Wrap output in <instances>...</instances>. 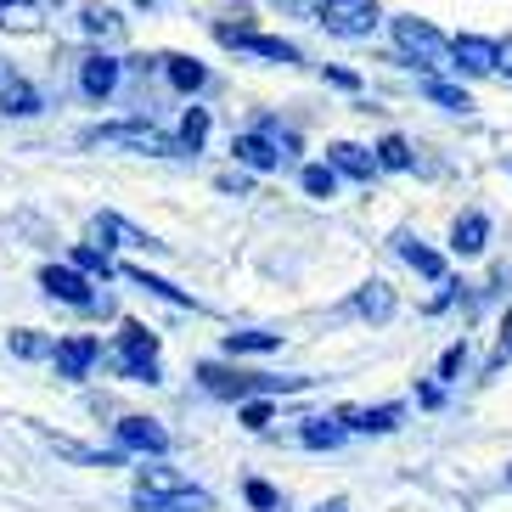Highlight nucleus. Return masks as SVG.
Listing matches in <instances>:
<instances>
[{"instance_id":"nucleus-22","label":"nucleus","mask_w":512,"mask_h":512,"mask_svg":"<svg viewBox=\"0 0 512 512\" xmlns=\"http://www.w3.org/2000/svg\"><path fill=\"white\" fill-rule=\"evenodd\" d=\"M124 276L136 287H147V293H158V299H169V304H181V310H192V293H181L175 282H164V276H147L141 265H124Z\"/></svg>"},{"instance_id":"nucleus-8","label":"nucleus","mask_w":512,"mask_h":512,"mask_svg":"<svg viewBox=\"0 0 512 512\" xmlns=\"http://www.w3.org/2000/svg\"><path fill=\"white\" fill-rule=\"evenodd\" d=\"M51 361H57V377L79 383V377H91V366L102 361V344L79 332V338H62V344H51Z\"/></svg>"},{"instance_id":"nucleus-32","label":"nucleus","mask_w":512,"mask_h":512,"mask_svg":"<svg viewBox=\"0 0 512 512\" xmlns=\"http://www.w3.org/2000/svg\"><path fill=\"white\" fill-rule=\"evenodd\" d=\"M242 496H248V507H259V512H276V490L265 479H248V490H242Z\"/></svg>"},{"instance_id":"nucleus-41","label":"nucleus","mask_w":512,"mask_h":512,"mask_svg":"<svg viewBox=\"0 0 512 512\" xmlns=\"http://www.w3.org/2000/svg\"><path fill=\"white\" fill-rule=\"evenodd\" d=\"M507 479H512V467H507Z\"/></svg>"},{"instance_id":"nucleus-21","label":"nucleus","mask_w":512,"mask_h":512,"mask_svg":"<svg viewBox=\"0 0 512 512\" xmlns=\"http://www.w3.org/2000/svg\"><path fill=\"white\" fill-rule=\"evenodd\" d=\"M282 349V332H226V355H271Z\"/></svg>"},{"instance_id":"nucleus-31","label":"nucleus","mask_w":512,"mask_h":512,"mask_svg":"<svg viewBox=\"0 0 512 512\" xmlns=\"http://www.w3.org/2000/svg\"><path fill=\"white\" fill-rule=\"evenodd\" d=\"M299 181H304V192H310V197H332V192H338V175H332L327 164H310Z\"/></svg>"},{"instance_id":"nucleus-40","label":"nucleus","mask_w":512,"mask_h":512,"mask_svg":"<svg viewBox=\"0 0 512 512\" xmlns=\"http://www.w3.org/2000/svg\"><path fill=\"white\" fill-rule=\"evenodd\" d=\"M327 512H344V507H327Z\"/></svg>"},{"instance_id":"nucleus-26","label":"nucleus","mask_w":512,"mask_h":512,"mask_svg":"<svg viewBox=\"0 0 512 512\" xmlns=\"http://www.w3.org/2000/svg\"><path fill=\"white\" fill-rule=\"evenodd\" d=\"M372 164H377V169H411L406 136H383V141H377V152H372Z\"/></svg>"},{"instance_id":"nucleus-20","label":"nucleus","mask_w":512,"mask_h":512,"mask_svg":"<svg viewBox=\"0 0 512 512\" xmlns=\"http://www.w3.org/2000/svg\"><path fill=\"white\" fill-rule=\"evenodd\" d=\"M394 242H400V259H406L411 271H422L428 282H445V259H439L434 248H422L417 237H394Z\"/></svg>"},{"instance_id":"nucleus-10","label":"nucleus","mask_w":512,"mask_h":512,"mask_svg":"<svg viewBox=\"0 0 512 512\" xmlns=\"http://www.w3.org/2000/svg\"><path fill=\"white\" fill-rule=\"evenodd\" d=\"M79 85H85V96H91V102H107V96L119 91V57L91 51V57H85V68H79Z\"/></svg>"},{"instance_id":"nucleus-3","label":"nucleus","mask_w":512,"mask_h":512,"mask_svg":"<svg viewBox=\"0 0 512 512\" xmlns=\"http://www.w3.org/2000/svg\"><path fill=\"white\" fill-rule=\"evenodd\" d=\"M394 40H400V51H406L417 68H428V74L451 68V40H445L434 23H422V17H394Z\"/></svg>"},{"instance_id":"nucleus-28","label":"nucleus","mask_w":512,"mask_h":512,"mask_svg":"<svg viewBox=\"0 0 512 512\" xmlns=\"http://www.w3.org/2000/svg\"><path fill=\"white\" fill-rule=\"evenodd\" d=\"M271 422H276V406L265 394H259V400H242V428H248V434H265Z\"/></svg>"},{"instance_id":"nucleus-36","label":"nucleus","mask_w":512,"mask_h":512,"mask_svg":"<svg viewBox=\"0 0 512 512\" xmlns=\"http://www.w3.org/2000/svg\"><path fill=\"white\" fill-rule=\"evenodd\" d=\"M332 85H344V91H361V74H349V68H327Z\"/></svg>"},{"instance_id":"nucleus-35","label":"nucleus","mask_w":512,"mask_h":512,"mask_svg":"<svg viewBox=\"0 0 512 512\" xmlns=\"http://www.w3.org/2000/svg\"><path fill=\"white\" fill-rule=\"evenodd\" d=\"M496 74L512 79V34H507V40H496Z\"/></svg>"},{"instance_id":"nucleus-4","label":"nucleus","mask_w":512,"mask_h":512,"mask_svg":"<svg viewBox=\"0 0 512 512\" xmlns=\"http://www.w3.org/2000/svg\"><path fill=\"white\" fill-rule=\"evenodd\" d=\"M85 147H136L152 152V158H175L181 141L164 136L158 124H96V130H85Z\"/></svg>"},{"instance_id":"nucleus-12","label":"nucleus","mask_w":512,"mask_h":512,"mask_svg":"<svg viewBox=\"0 0 512 512\" xmlns=\"http://www.w3.org/2000/svg\"><path fill=\"white\" fill-rule=\"evenodd\" d=\"M119 445H124V451H141V456H164L169 451V434L152 417H124L119 422Z\"/></svg>"},{"instance_id":"nucleus-1","label":"nucleus","mask_w":512,"mask_h":512,"mask_svg":"<svg viewBox=\"0 0 512 512\" xmlns=\"http://www.w3.org/2000/svg\"><path fill=\"white\" fill-rule=\"evenodd\" d=\"M197 383L220 400H254V394H299L310 389V377H265V372H231V366H197Z\"/></svg>"},{"instance_id":"nucleus-37","label":"nucleus","mask_w":512,"mask_h":512,"mask_svg":"<svg viewBox=\"0 0 512 512\" xmlns=\"http://www.w3.org/2000/svg\"><path fill=\"white\" fill-rule=\"evenodd\" d=\"M220 192H237V197H248V181H242V175H220Z\"/></svg>"},{"instance_id":"nucleus-14","label":"nucleus","mask_w":512,"mask_h":512,"mask_svg":"<svg viewBox=\"0 0 512 512\" xmlns=\"http://www.w3.org/2000/svg\"><path fill=\"white\" fill-rule=\"evenodd\" d=\"M186 490H192V484H186L175 467H141L136 473V496L141 501H181Z\"/></svg>"},{"instance_id":"nucleus-6","label":"nucleus","mask_w":512,"mask_h":512,"mask_svg":"<svg viewBox=\"0 0 512 512\" xmlns=\"http://www.w3.org/2000/svg\"><path fill=\"white\" fill-rule=\"evenodd\" d=\"M220 40L237 51H254V57H271V62H299V46L293 40H276V34H254L248 29V12H237V23H220Z\"/></svg>"},{"instance_id":"nucleus-30","label":"nucleus","mask_w":512,"mask_h":512,"mask_svg":"<svg viewBox=\"0 0 512 512\" xmlns=\"http://www.w3.org/2000/svg\"><path fill=\"white\" fill-rule=\"evenodd\" d=\"M12 355H23V361H46L51 355V338H40V332H12Z\"/></svg>"},{"instance_id":"nucleus-13","label":"nucleus","mask_w":512,"mask_h":512,"mask_svg":"<svg viewBox=\"0 0 512 512\" xmlns=\"http://www.w3.org/2000/svg\"><path fill=\"white\" fill-rule=\"evenodd\" d=\"M451 68H462V74H496V40H479V34L451 40Z\"/></svg>"},{"instance_id":"nucleus-11","label":"nucleus","mask_w":512,"mask_h":512,"mask_svg":"<svg viewBox=\"0 0 512 512\" xmlns=\"http://www.w3.org/2000/svg\"><path fill=\"white\" fill-rule=\"evenodd\" d=\"M271 130H276V124L265 119V124L254 130V136H237V141H231V152H237V164H248V169H276V164H282V152H276Z\"/></svg>"},{"instance_id":"nucleus-5","label":"nucleus","mask_w":512,"mask_h":512,"mask_svg":"<svg viewBox=\"0 0 512 512\" xmlns=\"http://www.w3.org/2000/svg\"><path fill=\"white\" fill-rule=\"evenodd\" d=\"M377 0H316V23L338 40H366L377 29Z\"/></svg>"},{"instance_id":"nucleus-17","label":"nucleus","mask_w":512,"mask_h":512,"mask_svg":"<svg viewBox=\"0 0 512 512\" xmlns=\"http://www.w3.org/2000/svg\"><path fill=\"white\" fill-rule=\"evenodd\" d=\"M484 242H490V220H484V214H462L456 231H451V248L462 259H473V254H484Z\"/></svg>"},{"instance_id":"nucleus-29","label":"nucleus","mask_w":512,"mask_h":512,"mask_svg":"<svg viewBox=\"0 0 512 512\" xmlns=\"http://www.w3.org/2000/svg\"><path fill=\"white\" fill-rule=\"evenodd\" d=\"M74 271H85V276H113V259H107V248H74Z\"/></svg>"},{"instance_id":"nucleus-2","label":"nucleus","mask_w":512,"mask_h":512,"mask_svg":"<svg viewBox=\"0 0 512 512\" xmlns=\"http://www.w3.org/2000/svg\"><path fill=\"white\" fill-rule=\"evenodd\" d=\"M113 372L119 377H130V383H158V332L152 327H141V321H124L119 327V344H113Z\"/></svg>"},{"instance_id":"nucleus-33","label":"nucleus","mask_w":512,"mask_h":512,"mask_svg":"<svg viewBox=\"0 0 512 512\" xmlns=\"http://www.w3.org/2000/svg\"><path fill=\"white\" fill-rule=\"evenodd\" d=\"M85 29L91 34H119V17L107 12V6H91V12H85Z\"/></svg>"},{"instance_id":"nucleus-38","label":"nucleus","mask_w":512,"mask_h":512,"mask_svg":"<svg viewBox=\"0 0 512 512\" xmlns=\"http://www.w3.org/2000/svg\"><path fill=\"white\" fill-rule=\"evenodd\" d=\"M512 355V310H507V321H501V361Z\"/></svg>"},{"instance_id":"nucleus-15","label":"nucleus","mask_w":512,"mask_h":512,"mask_svg":"<svg viewBox=\"0 0 512 512\" xmlns=\"http://www.w3.org/2000/svg\"><path fill=\"white\" fill-rule=\"evenodd\" d=\"M327 169L332 175H349V181H372V152L366 147H355V141H332L327 147Z\"/></svg>"},{"instance_id":"nucleus-24","label":"nucleus","mask_w":512,"mask_h":512,"mask_svg":"<svg viewBox=\"0 0 512 512\" xmlns=\"http://www.w3.org/2000/svg\"><path fill=\"white\" fill-rule=\"evenodd\" d=\"M164 62H169V85H175V91H186V96L203 91V79H209L203 62H192V57H164Z\"/></svg>"},{"instance_id":"nucleus-27","label":"nucleus","mask_w":512,"mask_h":512,"mask_svg":"<svg viewBox=\"0 0 512 512\" xmlns=\"http://www.w3.org/2000/svg\"><path fill=\"white\" fill-rule=\"evenodd\" d=\"M422 96L428 102H439V107H451V113H467V91H456V85H445V79H422Z\"/></svg>"},{"instance_id":"nucleus-23","label":"nucleus","mask_w":512,"mask_h":512,"mask_svg":"<svg viewBox=\"0 0 512 512\" xmlns=\"http://www.w3.org/2000/svg\"><path fill=\"white\" fill-rule=\"evenodd\" d=\"M0 29H40V0H0Z\"/></svg>"},{"instance_id":"nucleus-9","label":"nucleus","mask_w":512,"mask_h":512,"mask_svg":"<svg viewBox=\"0 0 512 512\" xmlns=\"http://www.w3.org/2000/svg\"><path fill=\"white\" fill-rule=\"evenodd\" d=\"M338 422H344V434H394V428L406 422V406H400V400H389V406H366V411L344 406Z\"/></svg>"},{"instance_id":"nucleus-19","label":"nucleus","mask_w":512,"mask_h":512,"mask_svg":"<svg viewBox=\"0 0 512 512\" xmlns=\"http://www.w3.org/2000/svg\"><path fill=\"white\" fill-rule=\"evenodd\" d=\"M299 439L310 445V451H338V445H344V422L338 417H304Z\"/></svg>"},{"instance_id":"nucleus-18","label":"nucleus","mask_w":512,"mask_h":512,"mask_svg":"<svg viewBox=\"0 0 512 512\" xmlns=\"http://www.w3.org/2000/svg\"><path fill=\"white\" fill-rule=\"evenodd\" d=\"M355 316L389 321V316H394V287H389V282H366L361 293H355Z\"/></svg>"},{"instance_id":"nucleus-25","label":"nucleus","mask_w":512,"mask_h":512,"mask_svg":"<svg viewBox=\"0 0 512 512\" xmlns=\"http://www.w3.org/2000/svg\"><path fill=\"white\" fill-rule=\"evenodd\" d=\"M181 152H203V141H209V113L203 107H186V119H181Z\"/></svg>"},{"instance_id":"nucleus-34","label":"nucleus","mask_w":512,"mask_h":512,"mask_svg":"<svg viewBox=\"0 0 512 512\" xmlns=\"http://www.w3.org/2000/svg\"><path fill=\"white\" fill-rule=\"evenodd\" d=\"M462 366H467V349L462 344H451L445 355H439V377H445V383H456V372H462Z\"/></svg>"},{"instance_id":"nucleus-39","label":"nucleus","mask_w":512,"mask_h":512,"mask_svg":"<svg viewBox=\"0 0 512 512\" xmlns=\"http://www.w3.org/2000/svg\"><path fill=\"white\" fill-rule=\"evenodd\" d=\"M282 6H304V0H282Z\"/></svg>"},{"instance_id":"nucleus-7","label":"nucleus","mask_w":512,"mask_h":512,"mask_svg":"<svg viewBox=\"0 0 512 512\" xmlns=\"http://www.w3.org/2000/svg\"><path fill=\"white\" fill-rule=\"evenodd\" d=\"M40 287H46L51 299L74 304V310H96L91 276H85V271H74V265H46V271H40Z\"/></svg>"},{"instance_id":"nucleus-16","label":"nucleus","mask_w":512,"mask_h":512,"mask_svg":"<svg viewBox=\"0 0 512 512\" xmlns=\"http://www.w3.org/2000/svg\"><path fill=\"white\" fill-rule=\"evenodd\" d=\"M0 113L6 119H34L40 113V91H34L29 79H6L0 85Z\"/></svg>"}]
</instances>
